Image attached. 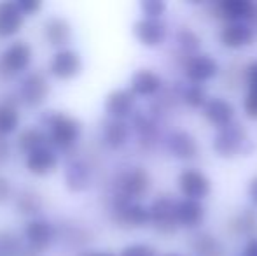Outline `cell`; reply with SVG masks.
Here are the masks:
<instances>
[{"mask_svg":"<svg viewBox=\"0 0 257 256\" xmlns=\"http://www.w3.org/2000/svg\"><path fill=\"white\" fill-rule=\"evenodd\" d=\"M84 256H115V254H112V253H88Z\"/></svg>","mask_w":257,"mask_h":256,"instance_id":"obj_42","label":"cell"},{"mask_svg":"<svg viewBox=\"0 0 257 256\" xmlns=\"http://www.w3.org/2000/svg\"><path fill=\"white\" fill-rule=\"evenodd\" d=\"M130 139V125L126 120H108L103 127V140L108 147L119 149Z\"/></svg>","mask_w":257,"mask_h":256,"instance_id":"obj_23","label":"cell"},{"mask_svg":"<svg viewBox=\"0 0 257 256\" xmlns=\"http://www.w3.org/2000/svg\"><path fill=\"white\" fill-rule=\"evenodd\" d=\"M163 256H180V254H175V253H170V254H163Z\"/></svg>","mask_w":257,"mask_h":256,"instance_id":"obj_43","label":"cell"},{"mask_svg":"<svg viewBox=\"0 0 257 256\" xmlns=\"http://www.w3.org/2000/svg\"><path fill=\"white\" fill-rule=\"evenodd\" d=\"M18 6H20L23 14H34L35 11H39L42 7V2L41 0H20Z\"/></svg>","mask_w":257,"mask_h":256,"instance_id":"obj_36","label":"cell"},{"mask_svg":"<svg viewBox=\"0 0 257 256\" xmlns=\"http://www.w3.org/2000/svg\"><path fill=\"white\" fill-rule=\"evenodd\" d=\"M117 195L119 197L130 198V200H139L151 188V176L146 168L142 167H132L128 170L121 172L117 176Z\"/></svg>","mask_w":257,"mask_h":256,"instance_id":"obj_4","label":"cell"},{"mask_svg":"<svg viewBox=\"0 0 257 256\" xmlns=\"http://www.w3.org/2000/svg\"><path fill=\"white\" fill-rule=\"evenodd\" d=\"M166 25L161 20H153V18H140L133 23V35L140 44L147 48H156L161 46L166 39Z\"/></svg>","mask_w":257,"mask_h":256,"instance_id":"obj_10","label":"cell"},{"mask_svg":"<svg viewBox=\"0 0 257 256\" xmlns=\"http://www.w3.org/2000/svg\"><path fill=\"white\" fill-rule=\"evenodd\" d=\"M247 193H248V200H250L252 207L257 209V176L250 179L248 183V188H247Z\"/></svg>","mask_w":257,"mask_h":256,"instance_id":"obj_38","label":"cell"},{"mask_svg":"<svg viewBox=\"0 0 257 256\" xmlns=\"http://www.w3.org/2000/svg\"><path fill=\"white\" fill-rule=\"evenodd\" d=\"M44 35L48 42H51L53 46H63L70 41L72 27L65 18L51 16L44 25Z\"/></svg>","mask_w":257,"mask_h":256,"instance_id":"obj_22","label":"cell"},{"mask_svg":"<svg viewBox=\"0 0 257 256\" xmlns=\"http://www.w3.org/2000/svg\"><path fill=\"white\" fill-rule=\"evenodd\" d=\"M49 95V82L44 74L41 72H30L25 75L20 84V99L25 106L37 107L48 99Z\"/></svg>","mask_w":257,"mask_h":256,"instance_id":"obj_9","label":"cell"},{"mask_svg":"<svg viewBox=\"0 0 257 256\" xmlns=\"http://www.w3.org/2000/svg\"><path fill=\"white\" fill-rule=\"evenodd\" d=\"M89 181H91V174L84 161H74L68 165L67 172H65V183L72 192L86 190L89 186Z\"/></svg>","mask_w":257,"mask_h":256,"instance_id":"obj_24","label":"cell"},{"mask_svg":"<svg viewBox=\"0 0 257 256\" xmlns=\"http://www.w3.org/2000/svg\"><path fill=\"white\" fill-rule=\"evenodd\" d=\"M203 114L210 125L220 130L234 123L236 111L229 100L222 99V97H210L203 107Z\"/></svg>","mask_w":257,"mask_h":256,"instance_id":"obj_11","label":"cell"},{"mask_svg":"<svg viewBox=\"0 0 257 256\" xmlns=\"http://www.w3.org/2000/svg\"><path fill=\"white\" fill-rule=\"evenodd\" d=\"M243 111L250 120H257V92L248 90L247 97L243 100Z\"/></svg>","mask_w":257,"mask_h":256,"instance_id":"obj_35","label":"cell"},{"mask_svg":"<svg viewBox=\"0 0 257 256\" xmlns=\"http://www.w3.org/2000/svg\"><path fill=\"white\" fill-rule=\"evenodd\" d=\"M114 221L124 228H140L151 223L149 207L142 205L137 200L119 197L115 195L114 200Z\"/></svg>","mask_w":257,"mask_h":256,"instance_id":"obj_3","label":"cell"},{"mask_svg":"<svg viewBox=\"0 0 257 256\" xmlns=\"http://www.w3.org/2000/svg\"><path fill=\"white\" fill-rule=\"evenodd\" d=\"M25 163H27L28 172H32L35 176H44L54 170V167L58 163V156L54 154V151H51L46 146L34 151V153L27 154V161Z\"/></svg>","mask_w":257,"mask_h":256,"instance_id":"obj_21","label":"cell"},{"mask_svg":"<svg viewBox=\"0 0 257 256\" xmlns=\"http://www.w3.org/2000/svg\"><path fill=\"white\" fill-rule=\"evenodd\" d=\"M166 149L173 158L182 161L194 160L200 153V146H198L196 139L184 130H177V132L170 133L168 139H166Z\"/></svg>","mask_w":257,"mask_h":256,"instance_id":"obj_12","label":"cell"},{"mask_svg":"<svg viewBox=\"0 0 257 256\" xmlns=\"http://www.w3.org/2000/svg\"><path fill=\"white\" fill-rule=\"evenodd\" d=\"M177 185H179V190L184 195V198H191V200L198 202L205 200L212 192V183H210L208 176L198 168H184L177 178Z\"/></svg>","mask_w":257,"mask_h":256,"instance_id":"obj_6","label":"cell"},{"mask_svg":"<svg viewBox=\"0 0 257 256\" xmlns=\"http://www.w3.org/2000/svg\"><path fill=\"white\" fill-rule=\"evenodd\" d=\"M25 14L21 13L18 2L4 0L0 2V37H11L20 32Z\"/></svg>","mask_w":257,"mask_h":256,"instance_id":"obj_19","label":"cell"},{"mask_svg":"<svg viewBox=\"0 0 257 256\" xmlns=\"http://www.w3.org/2000/svg\"><path fill=\"white\" fill-rule=\"evenodd\" d=\"M191 246H193V253L196 256H224L226 253L222 242L215 235L206 232L194 237Z\"/></svg>","mask_w":257,"mask_h":256,"instance_id":"obj_25","label":"cell"},{"mask_svg":"<svg viewBox=\"0 0 257 256\" xmlns=\"http://www.w3.org/2000/svg\"><path fill=\"white\" fill-rule=\"evenodd\" d=\"M212 146L220 158H227V160L238 156H250L255 149V144L252 142L247 128L236 121L229 127L220 128L213 137Z\"/></svg>","mask_w":257,"mask_h":256,"instance_id":"obj_1","label":"cell"},{"mask_svg":"<svg viewBox=\"0 0 257 256\" xmlns=\"http://www.w3.org/2000/svg\"><path fill=\"white\" fill-rule=\"evenodd\" d=\"M130 90L135 97H153L161 90V77L149 68H140L130 79Z\"/></svg>","mask_w":257,"mask_h":256,"instance_id":"obj_20","label":"cell"},{"mask_svg":"<svg viewBox=\"0 0 257 256\" xmlns=\"http://www.w3.org/2000/svg\"><path fill=\"white\" fill-rule=\"evenodd\" d=\"M140 9L144 13V18L159 20L166 11V2H163V0H144V2H140Z\"/></svg>","mask_w":257,"mask_h":256,"instance_id":"obj_33","label":"cell"},{"mask_svg":"<svg viewBox=\"0 0 257 256\" xmlns=\"http://www.w3.org/2000/svg\"><path fill=\"white\" fill-rule=\"evenodd\" d=\"M54 230L51 223L46 221V219H32L25 226V237L28 240V246L34 247L37 251H42L44 247H48L53 240Z\"/></svg>","mask_w":257,"mask_h":256,"instance_id":"obj_18","label":"cell"},{"mask_svg":"<svg viewBox=\"0 0 257 256\" xmlns=\"http://www.w3.org/2000/svg\"><path fill=\"white\" fill-rule=\"evenodd\" d=\"M177 200H173L172 197H158L153 204L149 205L151 212V223L159 233L163 235H170V233H175L179 228V223H177Z\"/></svg>","mask_w":257,"mask_h":256,"instance_id":"obj_5","label":"cell"},{"mask_svg":"<svg viewBox=\"0 0 257 256\" xmlns=\"http://www.w3.org/2000/svg\"><path fill=\"white\" fill-rule=\"evenodd\" d=\"M247 82H248V90H255V92H257V62L248 65V68H247Z\"/></svg>","mask_w":257,"mask_h":256,"instance_id":"obj_37","label":"cell"},{"mask_svg":"<svg viewBox=\"0 0 257 256\" xmlns=\"http://www.w3.org/2000/svg\"><path fill=\"white\" fill-rule=\"evenodd\" d=\"M177 42H179L180 49H182L184 53H189L191 56L198 55L200 46H201V39L198 37L191 28H182V30H179V34H177Z\"/></svg>","mask_w":257,"mask_h":256,"instance_id":"obj_30","label":"cell"},{"mask_svg":"<svg viewBox=\"0 0 257 256\" xmlns=\"http://www.w3.org/2000/svg\"><path fill=\"white\" fill-rule=\"evenodd\" d=\"M255 30L250 23H226L219 34V39L224 48L241 49L252 44Z\"/></svg>","mask_w":257,"mask_h":256,"instance_id":"obj_15","label":"cell"},{"mask_svg":"<svg viewBox=\"0 0 257 256\" xmlns=\"http://www.w3.org/2000/svg\"><path fill=\"white\" fill-rule=\"evenodd\" d=\"M49 142V139L44 135V132H41L39 128H25L23 132L18 135V147H20L21 153H34V151L46 147Z\"/></svg>","mask_w":257,"mask_h":256,"instance_id":"obj_26","label":"cell"},{"mask_svg":"<svg viewBox=\"0 0 257 256\" xmlns=\"http://www.w3.org/2000/svg\"><path fill=\"white\" fill-rule=\"evenodd\" d=\"M184 74L191 84L203 86L205 82L212 81L219 74V62L206 53H198L187 60L186 67H184Z\"/></svg>","mask_w":257,"mask_h":256,"instance_id":"obj_7","label":"cell"},{"mask_svg":"<svg viewBox=\"0 0 257 256\" xmlns=\"http://www.w3.org/2000/svg\"><path fill=\"white\" fill-rule=\"evenodd\" d=\"M119 256H158V253L154 247L147 244H132V246H126Z\"/></svg>","mask_w":257,"mask_h":256,"instance_id":"obj_34","label":"cell"},{"mask_svg":"<svg viewBox=\"0 0 257 256\" xmlns=\"http://www.w3.org/2000/svg\"><path fill=\"white\" fill-rule=\"evenodd\" d=\"M180 99L184 100L186 106L193 107V109H200V107L203 109L210 97L206 95V90L201 84H189L186 88H182Z\"/></svg>","mask_w":257,"mask_h":256,"instance_id":"obj_29","label":"cell"},{"mask_svg":"<svg viewBox=\"0 0 257 256\" xmlns=\"http://www.w3.org/2000/svg\"><path fill=\"white\" fill-rule=\"evenodd\" d=\"M82 60L74 49H60L49 63V70L58 79H72L81 72Z\"/></svg>","mask_w":257,"mask_h":256,"instance_id":"obj_16","label":"cell"},{"mask_svg":"<svg viewBox=\"0 0 257 256\" xmlns=\"http://www.w3.org/2000/svg\"><path fill=\"white\" fill-rule=\"evenodd\" d=\"M133 109H135V95L130 88L112 90L105 99V111L110 120H126L133 114Z\"/></svg>","mask_w":257,"mask_h":256,"instance_id":"obj_14","label":"cell"},{"mask_svg":"<svg viewBox=\"0 0 257 256\" xmlns=\"http://www.w3.org/2000/svg\"><path fill=\"white\" fill-rule=\"evenodd\" d=\"M231 228L240 235H245L248 239L257 237V209L255 207H247L233 219Z\"/></svg>","mask_w":257,"mask_h":256,"instance_id":"obj_27","label":"cell"},{"mask_svg":"<svg viewBox=\"0 0 257 256\" xmlns=\"http://www.w3.org/2000/svg\"><path fill=\"white\" fill-rule=\"evenodd\" d=\"M241 256H257V237H252L245 242Z\"/></svg>","mask_w":257,"mask_h":256,"instance_id":"obj_39","label":"cell"},{"mask_svg":"<svg viewBox=\"0 0 257 256\" xmlns=\"http://www.w3.org/2000/svg\"><path fill=\"white\" fill-rule=\"evenodd\" d=\"M20 123V114L16 109V102L2 100L0 102V137H6L16 130Z\"/></svg>","mask_w":257,"mask_h":256,"instance_id":"obj_28","label":"cell"},{"mask_svg":"<svg viewBox=\"0 0 257 256\" xmlns=\"http://www.w3.org/2000/svg\"><path fill=\"white\" fill-rule=\"evenodd\" d=\"M41 197L34 192H23L18 197L16 200V207L21 214H27V216H32V214H37L41 211Z\"/></svg>","mask_w":257,"mask_h":256,"instance_id":"obj_31","label":"cell"},{"mask_svg":"<svg viewBox=\"0 0 257 256\" xmlns=\"http://www.w3.org/2000/svg\"><path fill=\"white\" fill-rule=\"evenodd\" d=\"M32 62V48L28 42L25 41H16L13 44H9L0 55V63L7 68V72L11 74H20Z\"/></svg>","mask_w":257,"mask_h":256,"instance_id":"obj_13","label":"cell"},{"mask_svg":"<svg viewBox=\"0 0 257 256\" xmlns=\"http://www.w3.org/2000/svg\"><path fill=\"white\" fill-rule=\"evenodd\" d=\"M42 120L49 128V144L65 149L77 142L79 135H81V123L70 114L48 113Z\"/></svg>","mask_w":257,"mask_h":256,"instance_id":"obj_2","label":"cell"},{"mask_svg":"<svg viewBox=\"0 0 257 256\" xmlns=\"http://www.w3.org/2000/svg\"><path fill=\"white\" fill-rule=\"evenodd\" d=\"M240 256H241V254H240Z\"/></svg>","mask_w":257,"mask_h":256,"instance_id":"obj_44","label":"cell"},{"mask_svg":"<svg viewBox=\"0 0 257 256\" xmlns=\"http://www.w3.org/2000/svg\"><path fill=\"white\" fill-rule=\"evenodd\" d=\"M9 195H11L9 181H7V178L0 176V204H2V202H6L7 198H9Z\"/></svg>","mask_w":257,"mask_h":256,"instance_id":"obj_40","label":"cell"},{"mask_svg":"<svg viewBox=\"0 0 257 256\" xmlns=\"http://www.w3.org/2000/svg\"><path fill=\"white\" fill-rule=\"evenodd\" d=\"M217 16L227 23H248L257 21V4L252 0H220L215 7Z\"/></svg>","mask_w":257,"mask_h":256,"instance_id":"obj_8","label":"cell"},{"mask_svg":"<svg viewBox=\"0 0 257 256\" xmlns=\"http://www.w3.org/2000/svg\"><path fill=\"white\" fill-rule=\"evenodd\" d=\"M21 244L13 233H0V256H21Z\"/></svg>","mask_w":257,"mask_h":256,"instance_id":"obj_32","label":"cell"},{"mask_svg":"<svg viewBox=\"0 0 257 256\" xmlns=\"http://www.w3.org/2000/svg\"><path fill=\"white\" fill-rule=\"evenodd\" d=\"M177 223L179 226L186 230L198 228L201 223L205 221V205L198 200H191V198H182V200H177Z\"/></svg>","mask_w":257,"mask_h":256,"instance_id":"obj_17","label":"cell"},{"mask_svg":"<svg viewBox=\"0 0 257 256\" xmlns=\"http://www.w3.org/2000/svg\"><path fill=\"white\" fill-rule=\"evenodd\" d=\"M9 154H11L9 142L6 140V137H0V163H4L9 158Z\"/></svg>","mask_w":257,"mask_h":256,"instance_id":"obj_41","label":"cell"}]
</instances>
